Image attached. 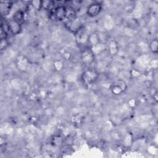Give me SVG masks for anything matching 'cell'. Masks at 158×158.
<instances>
[{
    "label": "cell",
    "mask_w": 158,
    "mask_h": 158,
    "mask_svg": "<svg viewBox=\"0 0 158 158\" xmlns=\"http://www.w3.org/2000/svg\"><path fill=\"white\" fill-rule=\"evenodd\" d=\"M51 12L56 20L58 21H64L67 15V7L63 4H60L57 6Z\"/></svg>",
    "instance_id": "obj_4"
},
{
    "label": "cell",
    "mask_w": 158,
    "mask_h": 158,
    "mask_svg": "<svg viewBox=\"0 0 158 158\" xmlns=\"http://www.w3.org/2000/svg\"><path fill=\"white\" fill-rule=\"evenodd\" d=\"M127 89V85L124 81L117 80L111 86L110 90L115 95L121 94Z\"/></svg>",
    "instance_id": "obj_7"
},
{
    "label": "cell",
    "mask_w": 158,
    "mask_h": 158,
    "mask_svg": "<svg viewBox=\"0 0 158 158\" xmlns=\"http://www.w3.org/2000/svg\"><path fill=\"white\" fill-rule=\"evenodd\" d=\"M9 31L13 35H19L22 31L21 23L14 19H10L7 22Z\"/></svg>",
    "instance_id": "obj_6"
},
{
    "label": "cell",
    "mask_w": 158,
    "mask_h": 158,
    "mask_svg": "<svg viewBox=\"0 0 158 158\" xmlns=\"http://www.w3.org/2000/svg\"><path fill=\"white\" fill-rule=\"evenodd\" d=\"M149 50L154 54H157L158 52V41L156 38L152 39L149 44Z\"/></svg>",
    "instance_id": "obj_11"
},
{
    "label": "cell",
    "mask_w": 158,
    "mask_h": 158,
    "mask_svg": "<svg viewBox=\"0 0 158 158\" xmlns=\"http://www.w3.org/2000/svg\"><path fill=\"white\" fill-rule=\"evenodd\" d=\"M17 65L19 70L25 72L28 70L30 65V62L26 57L23 56H19L17 58Z\"/></svg>",
    "instance_id": "obj_8"
},
{
    "label": "cell",
    "mask_w": 158,
    "mask_h": 158,
    "mask_svg": "<svg viewBox=\"0 0 158 158\" xmlns=\"http://www.w3.org/2000/svg\"><path fill=\"white\" fill-rule=\"evenodd\" d=\"M102 10V5L99 2H93L89 4L86 10V15L89 17L98 16Z\"/></svg>",
    "instance_id": "obj_5"
},
{
    "label": "cell",
    "mask_w": 158,
    "mask_h": 158,
    "mask_svg": "<svg viewBox=\"0 0 158 158\" xmlns=\"http://www.w3.org/2000/svg\"><path fill=\"white\" fill-rule=\"evenodd\" d=\"M9 46V41L7 40V38H3L1 39L0 41V48L1 51L5 50Z\"/></svg>",
    "instance_id": "obj_13"
},
{
    "label": "cell",
    "mask_w": 158,
    "mask_h": 158,
    "mask_svg": "<svg viewBox=\"0 0 158 158\" xmlns=\"http://www.w3.org/2000/svg\"><path fill=\"white\" fill-rule=\"evenodd\" d=\"M30 3L37 10L42 9V1H32Z\"/></svg>",
    "instance_id": "obj_14"
},
{
    "label": "cell",
    "mask_w": 158,
    "mask_h": 158,
    "mask_svg": "<svg viewBox=\"0 0 158 158\" xmlns=\"http://www.w3.org/2000/svg\"><path fill=\"white\" fill-rule=\"evenodd\" d=\"M87 42L89 43L93 47L97 45L100 43L99 35H98L96 33H92L88 35Z\"/></svg>",
    "instance_id": "obj_10"
},
{
    "label": "cell",
    "mask_w": 158,
    "mask_h": 158,
    "mask_svg": "<svg viewBox=\"0 0 158 158\" xmlns=\"http://www.w3.org/2000/svg\"><path fill=\"white\" fill-rule=\"evenodd\" d=\"M81 60L82 63L87 67H91L94 62L95 54L91 48L87 47L85 48L81 52Z\"/></svg>",
    "instance_id": "obj_2"
},
{
    "label": "cell",
    "mask_w": 158,
    "mask_h": 158,
    "mask_svg": "<svg viewBox=\"0 0 158 158\" xmlns=\"http://www.w3.org/2000/svg\"><path fill=\"white\" fill-rule=\"evenodd\" d=\"M12 19L15 20L16 21L19 22V23H22L25 19V14L21 10H17L15 12L12 16Z\"/></svg>",
    "instance_id": "obj_12"
},
{
    "label": "cell",
    "mask_w": 158,
    "mask_h": 158,
    "mask_svg": "<svg viewBox=\"0 0 158 158\" xmlns=\"http://www.w3.org/2000/svg\"><path fill=\"white\" fill-rule=\"evenodd\" d=\"M12 7V3L9 1H2L0 3V10L2 16L7 15Z\"/></svg>",
    "instance_id": "obj_9"
},
{
    "label": "cell",
    "mask_w": 158,
    "mask_h": 158,
    "mask_svg": "<svg viewBox=\"0 0 158 158\" xmlns=\"http://www.w3.org/2000/svg\"><path fill=\"white\" fill-rule=\"evenodd\" d=\"M64 25L69 31L75 35L83 27L81 20L77 17L70 20H65Z\"/></svg>",
    "instance_id": "obj_3"
},
{
    "label": "cell",
    "mask_w": 158,
    "mask_h": 158,
    "mask_svg": "<svg viewBox=\"0 0 158 158\" xmlns=\"http://www.w3.org/2000/svg\"><path fill=\"white\" fill-rule=\"evenodd\" d=\"M98 78V72L92 67H88L81 74V80L83 83L86 85H89L95 83Z\"/></svg>",
    "instance_id": "obj_1"
}]
</instances>
